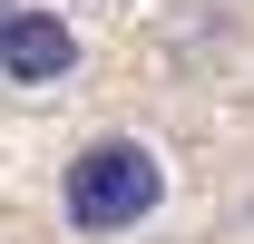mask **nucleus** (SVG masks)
<instances>
[{
  "mask_svg": "<svg viewBox=\"0 0 254 244\" xmlns=\"http://www.w3.org/2000/svg\"><path fill=\"white\" fill-rule=\"evenodd\" d=\"M157 195H166V166L137 137H108L68 166V225H88V235H118L137 215H157Z\"/></svg>",
  "mask_w": 254,
  "mask_h": 244,
  "instance_id": "f257e3e1",
  "label": "nucleus"
},
{
  "mask_svg": "<svg viewBox=\"0 0 254 244\" xmlns=\"http://www.w3.org/2000/svg\"><path fill=\"white\" fill-rule=\"evenodd\" d=\"M78 68V30L59 10H0V78L10 88H59Z\"/></svg>",
  "mask_w": 254,
  "mask_h": 244,
  "instance_id": "f03ea898",
  "label": "nucleus"
}]
</instances>
